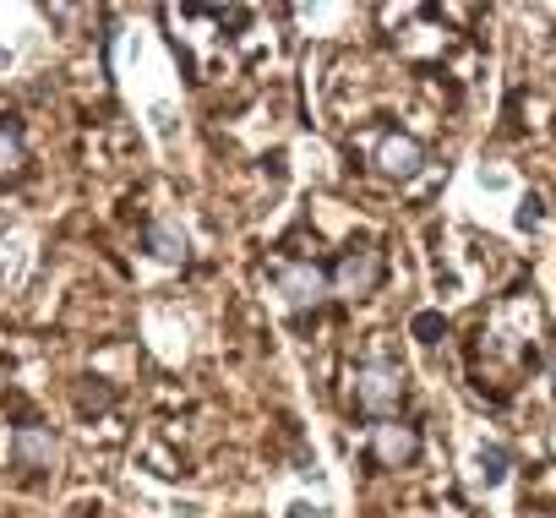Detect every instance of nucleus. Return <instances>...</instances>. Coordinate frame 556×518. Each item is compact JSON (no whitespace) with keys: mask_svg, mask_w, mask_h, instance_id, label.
<instances>
[{"mask_svg":"<svg viewBox=\"0 0 556 518\" xmlns=\"http://www.w3.org/2000/svg\"><path fill=\"white\" fill-rule=\"evenodd\" d=\"M404 393H409V382H404V371H399L393 361H366V366H355V377H350V399H355V409L371 415V420H393L399 404H404Z\"/></svg>","mask_w":556,"mask_h":518,"instance_id":"f257e3e1","label":"nucleus"},{"mask_svg":"<svg viewBox=\"0 0 556 518\" xmlns=\"http://www.w3.org/2000/svg\"><path fill=\"white\" fill-rule=\"evenodd\" d=\"M273 290H278V301H285L290 312H317L333 295V274L317 268V263H285L273 274Z\"/></svg>","mask_w":556,"mask_h":518,"instance_id":"f03ea898","label":"nucleus"},{"mask_svg":"<svg viewBox=\"0 0 556 518\" xmlns=\"http://www.w3.org/2000/svg\"><path fill=\"white\" fill-rule=\"evenodd\" d=\"M377 279H382V251L377 245H350L339 256V268H333V295H350V301L371 295Z\"/></svg>","mask_w":556,"mask_h":518,"instance_id":"7ed1b4c3","label":"nucleus"},{"mask_svg":"<svg viewBox=\"0 0 556 518\" xmlns=\"http://www.w3.org/2000/svg\"><path fill=\"white\" fill-rule=\"evenodd\" d=\"M415 453H420V431L415 426H404V420H377L371 426V458L382 469H404V464H415Z\"/></svg>","mask_w":556,"mask_h":518,"instance_id":"20e7f679","label":"nucleus"},{"mask_svg":"<svg viewBox=\"0 0 556 518\" xmlns=\"http://www.w3.org/2000/svg\"><path fill=\"white\" fill-rule=\"evenodd\" d=\"M377 169L382 175H393V180H409V175H420V164H426V153H420V142L415 137H404V131H388L382 142H377Z\"/></svg>","mask_w":556,"mask_h":518,"instance_id":"39448f33","label":"nucleus"},{"mask_svg":"<svg viewBox=\"0 0 556 518\" xmlns=\"http://www.w3.org/2000/svg\"><path fill=\"white\" fill-rule=\"evenodd\" d=\"M61 458V442L45 426H17L12 431V464L17 469H50Z\"/></svg>","mask_w":556,"mask_h":518,"instance_id":"423d86ee","label":"nucleus"},{"mask_svg":"<svg viewBox=\"0 0 556 518\" xmlns=\"http://www.w3.org/2000/svg\"><path fill=\"white\" fill-rule=\"evenodd\" d=\"M148 251L159 256V263H180L186 256V229L175 218H153L148 224Z\"/></svg>","mask_w":556,"mask_h":518,"instance_id":"0eeeda50","label":"nucleus"},{"mask_svg":"<svg viewBox=\"0 0 556 518\" xmlns=\"http://www.w3.org/2000/svg\"><path fill=\"white\" fill-rule=\"evenodd\" d=\"M507 447L502 442H480V453H475V475H480V485H502L507 480Z\"/></svg>","mask_w":556,"mask_h":518,"instance_id":"6e6552de","label":"nucleus"},{"mask_svg":"<svg viewBox=\"0 0 556 518\" xmlns=\"http://www.w3.org/2000/svg\"><path fill=\"white\" fill-rule=\"evenodd\" d=\"M17 169H23V142L0 126V175H17Z\"/></svg>","mask_w":556,"mask_h":518,"instance_id":"1a4fd4ad","label":"nucleus"},{"mask_svg":"<svg viewBox=\"0 0 556 518\" xmlns=\"http://www.w3.org/2000/svg\"><path fill=\"white\" fill-rule=\"evenodd\" d=\"M540 207H545V202H540V197H523V207H518V229H534V224H540V218H545V213H540Z\"/></svg>","mask_w":556,"mask_h":518,"instance_id":"9d476101","label":"nucleus"}]
</instances>
